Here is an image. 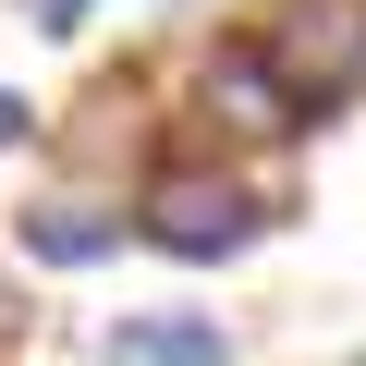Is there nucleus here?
I'll use <instances>...</instances> for the list:
<instances>
[{
    "label": "nucleus",
    "mask_w": 366,
    "mask_h": 366,
    "mask_svg": "<svg viewBox=\"0 0 366 366\" xmlns=\"http://www.w3.org/2000/svg\"><path fill=\"white\" fill-rule=\"evenodd\" d=\"M134 232L159 257H232V244H257V183L220 159H159L134 196Z\"/></svg>",
    "instance_id": "obj_1"
},
{
    "label": "nucleus",
    "mask_w": 366,
    "mask_h": 366,
    "mask_svg": "<svg viewBox=\"0 0 366 366\" xmlns=\"http://www.w3.org/2000/svg\"><path fill=\"white\" fill-rule=\"evenodd\" d=\"M257 37H269V61L293 74L305 122L342 110V98H366V0H281V25H257Z\"/></svg>",
    "instance_id": "obj_2"
},
{
    "label": "nucleus",
    "mask_w": 366,
    "mask_h": 366,
    "mask_svg": "<svg viewBox=\"0 0 366 366\" xmlns=\"http://www.w3.org/2000/svg\"><path fill=\"white\" fill-rule=\"evenodd\" d=\"M196 98H208V122H232V134H305V98H293V74L269 61V37H220L208 49V74H196Z\"/></svg>",
    "instance_id": "obj_3"
},
{
    "label": "nucleus",
    "mask_w": 366,
    "mask_h": 366,
    "mask_svg": "<svg viewBox=\"0 0 366 366\" xmlns=\"http://www.w3.org/2000/svg\"><path fill=\"white\" fill-rule=\"evenodd\" d=\"M110 366H232V330L196 305H147V317H110Z\"/></svg>",
    "instance_id": "obj_4"
},
{
    "label": "nucleus",
    "mask_w": 366,
    "mask_h": 366,
    "mask_svg": "<svg viewBox=\"0 0 366 366\" xmlns=\"http://www.w3.org/2000/svg\"><path fill=\"white\" fill-rule=\"evenodd\" d=\"M13 244H25V257H49V269H98V257H122V244H134V220H122V208H86V196H49V208H25V220H13Z\"/></svg>",
    "instance_id": "obj_5"
},
{
    "label": "nucleus",
    "mask_w": 366,
    "mask_h": 366,
    "mask_svg": "<svg viewBox=\"0 0 366 366\" xmlns=\"http://www.w3.org/2000/svg\"><path fill=\"white\" fill-rule=\"evenodd\" d=\"M86 13H98V0H25V25H37V37H74Z\"/></svg>",
    "instance_id": "obj_6"
},
{
    "label": "nucleus",
    "mask_w": 366,
    "mask_h": 366,
    "mask_svg": "<svg viewBox=\"0 0 366 366\" xmlns=\"http://www.w3.org/2000/svg\"><path fill=\"white\" fill-rule=\"evenodd\" d=\"M0 147H37V110H25L13 86H0Z\"/></svg>",
    "instance_id": "obj_7"
}]
</instances>
